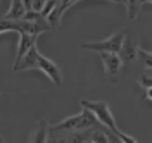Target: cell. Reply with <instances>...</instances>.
Masks as SVG:
<instances>
[{
  "label": "cell",
  "instance_id": "obj_10",
  "mask_svg": "<svg viewBox=\"0 0 152 143\" xmlns=\"http://www.w3.org/2000/svg\"><path fill=\"white\" fill-rule=\"evenodd\" d=\"M26 10L28 9H26V5H24L23 0H10L9 10H7V14L4 17H7V19H23V16H24Z\"/></svg>",
  "mask_w": 152,
  "mask_h": 143
},
{
  "label": "cell",
  "instance_id": "obj_11",
  "mask_svg": "<svg viewBox=\"0 0 152 143\" xmlns=\"http://www.w3.org/2000/svg\"><path fill=\"white\" fill-rule=\"evenodd\" d=\"M126 2V9H128V19L133 21L138 16V10H140V0H124Z\"/></svg>",
  "mask_w": 152,
  "mask_h": 143
},
{
  "label": "cell",
  "instance_id": "obj_2",
  "mask_svg": "<svg viewBox=\"0 0 152 143\" xmlns=\"http://www.w3.org/2000/svg\"><path fill=\"white\" fill-rule=\"evenodd\" d=\"M100 124L88 109L81 107V112L71 115V117H66L62 119L61 123L57 124H52L50 126V133H75V131H81V129H88L92 126H97Z\"/></svg>",
  "mask_w": 152,
  "mask_h": 143
},
{
  "label": "cell",
  "instance_id": "obj_6",
  "mask_svg": "<svg viewBox=\"0 0 152 143\" xmlns=\"http://www.w3.org/2000/svg\"><path fill=\"white\" fill-rule=\"evenodd\" d=\"M38 55H40V50H38L37 43L29 48L28 52L19 59L18 62H14L12 69L18 73V71H29V69H37L38 66Z\"/></svg>",
  "mask_w": 152,
  "mask_h": 143
},
{
  "label": "cell",
  "instance_id": "obj_9",
  "mask_svg": "<svg viewBox=\"0 0 152 143\" xmlns=\"http://www.w3.org/2000/svg\"><path fill=\"white\" fill-rule=\"evenodd\" d=\"M119 55L123 59V62H135V60L138 59V45H135L130 40L124 38L123 47L119 50Z\"/></svg>",
  "mask_w": 152,
  "mask_h": 143
},
{
  "label": "cell",
  "instance_id": "obj_14",
  "mask_svg": "<svg viewBox=\"0 0 152 143\" xmlns=\"http://www.w3.org/2000/svg\"><path fill=\"white\" fill-rule=\"evenodd\" d=\"M143 98H145L147 102H152V86L145 90V97H143Z\"/></svg>",
  "mask_w": 152,
  "mask_h": 143
},
{
  "label": "cell",
  "instance_id": "obj_4",
  "mask_svg": "<svg viewBox=\"0 0 152 143\" xmlns=\"http://www.w3.org/2000/svg\"><path fill=\"white\" fill-rule=\"evenodd\" d=\"M99 57H100L102 64H104L105 73L111 76L113 81H116L118 76H119V73H121V67L124 64L121 55L116 54V52H99Z\"/></svg>",
  "mask_w": 152,
  "mask_h": 143
},
{
  "label": "cell",
  "instance_id": "obj_16",
  "mask_svg": "<svg viewBox=\"0 0 152 143\" xmlns=\"http://www.w3.org/2000/svg\"><path fill=\"white\" fill-rule=\"evenodd\" d=\"M4 142V136H2V134H0V143Z\"/></svg>",
  "mask_w": 152,
  "mask_h": 143
},
{
  "label": "cell",
  "instance_id": "obj_5",
  "mask_svg": "<svg viewBox=\"0 0 152 143\" xmlns=\"http://www.w3.org/2000/svg\"><path fill=\"white\" fill-rule=\"evenodd\" d=\"M37 69L38 71H42V73H43V74H45V76H47L56 86L62 85V74H61V69H59V66H57L52 59H48V57H45L43 54H40V55H38Z\"/></svg>",
  "mask_w": 152,
  "mask_h": 143
},
{
  "label": "cell",
  "instance_id": "obj_7",
  "mask_svg": "<svg viewBox=\"0 0 152 143\" xmlns=\"http://www.w3.org/2000/svg\"><path fill=\"white\" fill-rule=\"evenodd\" d=\"M37 38H38V36H35V35H29V33H19L18 54H16V60H14V62H18L19 59L23 57V55L28 52L29 48L37 43Z\"/></svg>",
  "mask_w": 152,
  "mask_h": 143
},
{
  "label": "cell",
  "instance_id": "obj_3",
  "mask_svg": "<svg viewBox=\"0 0 152 143\" xmlns=\"http://www.w3.org/2000/svg\"><path fill=\"white\" fill-rule=\"evenodd\" d=\"M124 29L121 31H116L113 33L109 38L105 40H99V41H90V43H80V48H85V50H92V52H116L119 54V50L124 43Z\"/></svg>",
  "mask_w": 152,
  "mask_h": 143
},
{
  "label": "cell",
  "instance_id": "obj_8",
  "mask_svg": "<svg viewBox=\"0 0 152 143\" xmlns=\"http://www.w3.org/2000/svg\"><path fill=\"white\" fill-rule=\"evenodd\" d=\"M48 133H50V126H48V121L47 119H40L37 129L33 131L29 142H37V143H45L48 142Z\"/></svg>",
  "mask_w": 152,
  "mask_h": 143
},
{
  "label": "cell",
  "instance_id": "obj_12",
  "mask_svg": "<svg viewBox=\"0 0 152 143\" xmlns=\"http://www.w3.org/2000/svg\"><path fill=\"white\" fill-rule=\"evenodd\" d=\"M138 57L143 60L145 69H152V52H149V50H145L138 45Z\"/></svg>",
  "mask_w": 152,
  "mask_h": 143
},
{
  "label": "cell",
  "instance_id": "obj_1",
  "mask_svg": "<svg viewBox=\"0 0 152 143\" xmlns=\"http://www.w3.org/2000/svg\"><path fill=\"white\" fill-rule=\"evenodd\" d=\"M80 104H81V107L88 109V110L97 117V121L102 124V126L109 128L114 134H118L119 142L137 143V140H135L133 136H128V134H124L123 131H119V128H118V124H116V119H114L113 112H111L109 105L105 104V102H102V100H81Z\"/></svg>",
  "mask_w": 152,
  "mask_h": 143
},
{
  "label": "cell",
  "instance_id": "obj_13",
  "mask_svg": "<svg viewBox=\"0 0 152 143\" xmlns=\"http://www.w3.org/2000/svg\"><path fill=\"white\" fill-rule=\"evenodd\" d=\"M137 83L142 86L143 90H147V88H151L152 86V76H149V74H142V76H138Z\"/></svg>",
  "mask_w": 152,
  "mask_h": 143
},
{
  "label": "cell",
  "instance_id": "obj_15",
  "mask_svg": "<svg viewBox=\"0 0 152 143\" xmlns=\"http://www.w3.org/2000/svg\"><path fill=\"white\" fill-rule=\"evenodd\" d=\"M140 4H151L152 5V0H140Z\"/></svg>",
  "mask_w": 152,
  "mask_h": 143
}]
</instances>
